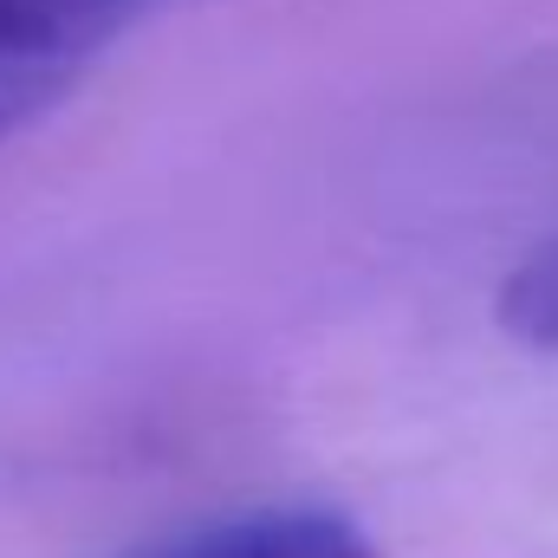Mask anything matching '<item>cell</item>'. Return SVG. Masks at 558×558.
<instances>
[{"mask_svg": "<svg viewBox=\"0 0 558 558\" xmlns=\"http://www.w3.org/2000/svg\"><path fill=\"white\" fill-rule=\"evenodd\" d=\"M500 325L539 351H558V241L533 247L500 286Z\"/></svg>", "mask_w": 558, "mask_h": 558, "instance_id": "cell-3", "label": "cell"}, {"mask_svg": "<svg viewBox=\"0 0 558 558\" xmlns=\"http://www.w3.org/2000/svg\"><path fill=\"white\" fill-rule=\"evenodd\" d=\"M131 558H384L371 533L331 507H247L182 533H162Z\"/></svg>", "mask_w": 558, "mask_h": 558, "instance_id": "cell-2", "label": "cell"}, {"mask_svg": "<svg viewBox=\"0 0 558 558\" xmlns=\"http://www.w3.org/2000/svg\"><path fill=\"white\" fill-rule=\"evenodd\" d=\"M111 39L72 0H0V143L46 118Z\"/></svg>", "mask_w": 558, "mask_h": 558, "instance_id": "cell-1", "label": "cell"}]
</instances>
